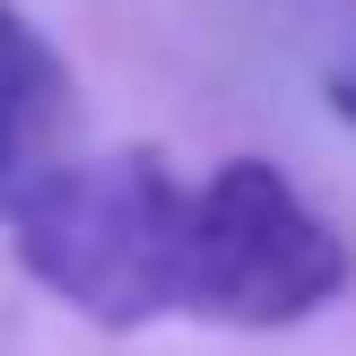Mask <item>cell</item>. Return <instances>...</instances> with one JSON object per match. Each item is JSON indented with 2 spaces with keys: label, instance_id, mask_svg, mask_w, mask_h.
<instances>
[{
  "label": "cell",
  "instance_id": "6da1fadb",
  "mask_svg": "<svg viewBox=\"0 0 356 356\" xmlns=\"http://www.w3.org/2000/svg\"><path fill=\"white\" fill-rule=\"evenodd\" d=\"M9 243H17V270L52 287L79 322L139 330L156 313H183L191 183H174V165L148 148L70 156L61 174H44L17 200Z\"/></svg>",
  "mask_w": 356,
  "mask_h": 356
},
{
  "label": "cell",
  "instance_id": "7a4b0ae2",
  "mask_svg": "<svg viewBox=\"0 0 356 356\" xmlns=\"http://www.w3.org/2000/svg\"><path fill=\"white\" fill-rule=\"evenodd\" d=\"M348 243L270 156H235L191 191V278L183 313L226 330L313 322L348 287Z\"/></svg>",
  "mask_w": 356,
  "mask_h": 356
},
{
  "label": "cell",
  "instance_id": "3957f363",
  "mask_svg": "<svg viewBox=\"0 0 356 356\" xmlns=\"http://www.w3.org/2000/svg\"><path fill=\"white\" fill-rule=\"evenodd\" d=\"M70 139H79V87L61 52L0 0V226L44 174L70 165Z\"/></svg>",
  "mask_w": 356,
  "mask_h": 356
},
{
  "label": "cell",
  "instance_id": "277c9868",
  "mask_svg": "<svg viewBox=\"0 0 356 356\" xmlns=\"http://www.w3.org/2000/svg\"><path fill=\"white\" fill-rule=\"evenodd\" d=\"M330 104H339V122H356V79H339V87H330Z\"/></svg>",
  "mask_w": 356,
  "mask_h": 356
}]
</instances>
